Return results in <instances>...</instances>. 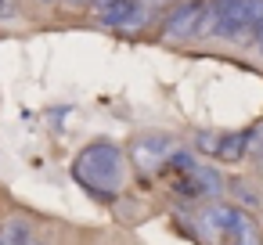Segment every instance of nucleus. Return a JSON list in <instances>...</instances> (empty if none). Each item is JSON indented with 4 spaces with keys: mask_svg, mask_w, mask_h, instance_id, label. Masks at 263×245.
<instances>
[{
    "mask_svg": "<svg viewBox=\"0 0 263 245\" xmlns=\"http://www.w3.org/2000/svg\"><path fill=\"white\" fill-rule=\"evenodd\" d=\"M108 4H112V0H94V8H98V11H101V8H108Z\"/></svg>",
    "mask_w": 263,
    "mask_h": 245,
    "instance_id": "nucleus-11",
    "label": "nucleus"
},
{
    "mask_svg": "<svg viewBox=\"0 0 263 245\" xmlns=\"http://www.w3.org/2000/svg\"><path fill=\"white\" fill-rule=\"evenodd\" d=\"M195 227L209 245H256V223L234 205H205Z\"/></svg>",
    "mask_w": 263,
    "mask_h": 245,
    "instance_id": "nucleus-3",
    "label": "nucleus"
},
{
    "mask_svg": "<svg viewBox=\"0 0 263 245\" xmlns=\"http://www.w3.org/2000/svg\"><path fill=\"white\" fill-rule=\"evenodd\" d=\"M148 4H159V0H148Z\"/></svg>",
    "mask_w": 263,
    "mask_h": 245,
    "instance_id": "nucleus-14",
    "label": "nucleus"
},
{
    "mask_svg": "<svg viewBox=\"0 0 263 245\" xmlns=\"http://www.w3.org/2000/svg\"><path fill=\"white\" fill-rule=\"evenodd\" d=\"M0 245H33V231L26 220H8L4 227H0Z\"/></svg>",
    "mask_w": 263,
    "mask_h": 245,
    "instance_id": "nucleus-9",
    "label": "nucleus"
},
{
    "mask_svg": "<svg viewBox=\"0 0 263 245\" xmlns=\"http://www.w3.org/2000/svg\"><path fill=\"white\" fill-rule=\"evenodd\" d=\"M72 4H83V0H72Z\"/></svg>",
    "mask_w": 263,
    "mask_h": 245,
    "instance_id": "nucleus-13",
    "label": "nucleus"
},
{
    "mask_svg": "<svg viewBox=\"0 0 263 245\" xmlns=\"http://www.w3.org/2000/svg\"><path fill=\"white\" fill-rule=\"evenodd\" d=\"M252 29H263V0H213L198 36H231L245 40Z\"/></svg>",
    "mask_w": 263,
    "mask_h": 245,
    "instance_id": "nucleus-2",
    "label": "nucleus"
},
{
    "mask_svg": "<svg viewBox=\"0 0 263 245\" xmlns=\"http://www.w3.org/2000/svg\"><path fill=\"white\" fill-rule=\"evenodd\" d=\"M101 22L119 26V29H134L144 22V8H141V0H112L108 8H101Z\"/></svg>",
    "mask_w": 263,
    "mask_h": 245,
    "instance_id": "nucleus-6",
    "label": "nucleus"
},
{
    "mask_svg": "<svg viewBox=\"0 0 263 245\" xmlns=\"http://www.w3.org/2000/svg\"><path fill=\"white\" fill-rule=\"evenodd\" d=\"M72 177L83 187L98 191V195H116L123 187V180H126V155L112 141H94L76 155Z\"/></svg>",
    "mask_w": 263,
    "mask_h": 245,
    "instance_id": "nucleus-1",
    "label": "nucleus"
},
{
    "mask_svg": "<svg viewBox=\"0 0 263 245\" xmlns=\"http://www.w3.org/2000/svg\"><path fill=\"white\" fill-rule=\"evenodd\" d=\"M256 162H259V166H263V134H259V137H256Z\"/></svg>",
    "mask_w": 263,
    "mask_h": 245,
    "instance_id": "nucleus-10",
    "label": "nucleus"
},
{
    "mask_svg": "<svg viewBox=\"0 0 263 245\" xmlns=\"http://www.w3.org/2000/svg\"><path fill=\"white\" fill-rule=\"evenodd\" d=\"M202 18H205V4H202V0H187V4H180V8H177V11L166 18L162 33H166V36H173V40L198 36V29H202Z\"/></svg>",
    "mask_w": 263,
    "mask_h": 245,
    "instance_id": "nucleus-5",
    "label": "nucleus"
},
{
    "mask_svg": "<svg viewBox=\"0 0 263 245\" xmlns=\"http://www.w3.org/2000/svg\"><path fill=\"white\" fill-rule=\"evenodd\" d=\"M259 47H263V33H259Z\"/></svg>",
    "mask_w": 263,
    "mask_h": 245,
    "instance_id": "nucleus-12",
    "label": "nucleus"
},
{
    "mask_svg": "<svg viewBox=\"0 0 263 245\" xmlns=\"http://www.w3.org/2000/svg\"><path fill=\"white\" fill-rule=\"evenodd\" d=\"M173 184H177L184 195H195V198H205V195H216V191H220V177H216L209 166H195L191 173L177 177Z\"/></svg>",
    "mask_w": 263,
    "mask_h": 245,
    "instance_id": "nucleus-7",
    "label": "nucleus"
},
{
    "mask_svg": "<svg viewBox=\"0 0 263 245\" xmlns=\"http://www.w3.org/2000/svg\"><path fill=\"white\" fill-rule=\"evenodd\" d=\"M249 141H252V134H245V130H238V134H227V137H220L216 141V159H223V162H238L241 155H245V148H249Z\"/></svg>",
    "mask_w": 263,
    "mask_h": 245,
    "instance_id": "nucleus-8",
    "label": "nucleus"
},
{
    "mask_svg": "<svg viewBox=\"0 0 263 245\" xmlns=\"http://www.w3.org/2000/svg\"><path fill=\"white\" fill-rule=\"evenodd\" d=\"M173 155V141L166 134H141L134 141V162L141 173H152L159 166H166V159Z\"/></svg>",
    "mask_w": 263,
    "mask_h": 245,
    "instance_id": "nucleus-4",
    "label": "nucleus"
}]
</instances>
